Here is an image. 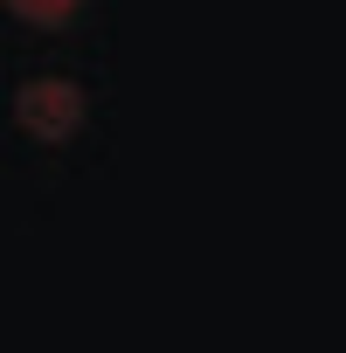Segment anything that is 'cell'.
Segmentation results:
<instances>
[{
    "label": "cell",
    "instance_id": "cell-1",
    "mask_svg": "<svg viewBox=\"0 0 346 353\" xmlns=\"http://www.w3.org/2000/svg\"><path fill=\"white\" fill-rule=\"evenodd\" d=\"M14 104H21V125H28L35 139H70V132L83 125V90H77L70 77H42V83H28Z\"/></svg>",
    "mask_w": 346,
    "mask_h": 353
},
{
    "label": "cell",
    "instance_id": "cell-2",
    "mask_svg": "<svg viewBox=\"0 0 346 353\" xmlns=\"http://www.w3.org/2000/svg\"><path fill=\"white\" fill-rule=\"evenodd\" d=\"M8 8H14L21 21H35V28H63V21H77L83 0H8Z\"/></svg>",
    "mask_w": 346,
    "mask_h": 353
}]
</instances>
